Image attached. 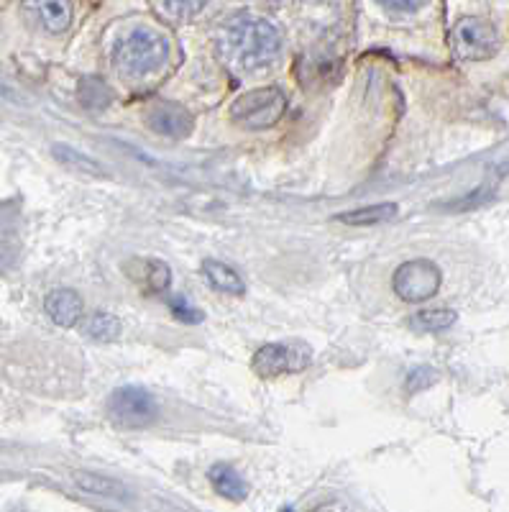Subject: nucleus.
Returning <instances> with one entry per match:
<instances>
[{"label": "nucleus", "mask_w": 509, "mask_h": 512, "mask_svg": "<svg viewBox=\"0 0 509 512\" xmlns=\"http://www.w3.org/2000/svg\"><path fill=\"white\" fill-rule=\"evenodd\" d=\"M382 8L392 13H415L423 8V3H382Z\"/></svg>", "instance_id": "nucleus-24"}, {"label": "nucleus", "mask_w": 509, "mask_h": 512, "mask_svg": "<svg viewBox=\"0 0 509 512\" xmlns=\"http://www.w3.org/2000/svg\"><path fill=\"white\" fill-rule=\"evenodd\" d=\"M146 123L154 134L167 136V139H185V136L192 134V116L187 113V108H182L180 103H157L146 116Z\"/></svg>", "instance_id": "nucleus-8"}, {"label": "nucleus", "mask_w": 509, "mask_h": 512, "mask_svg": "<svg viewBox=\"0 0 509 512\" xmlns=\"http://www.w3.org/2000/svg\"><path fill=\"white\" fill-rule=\"evenodd\" d=\"M108 415L110 420L128 431H141L149 425L157 423L159 418V402L149 390L139 384H126L113 390L108 397Z\"/></svg>", "instance_id": "nucleus-4"}, {"label": "nucleus", "mask_w": 509, "mask_h": 512, "mask_svg": "<svg viewBox=\"0 0 509 512\" xmlns=\"http://www.w3.org/2000/svg\"><path fill=\"white\" fill-rule=\"evenodd\" d=\"M82 331L100 344H113L121 338L123 323L113 313H93L82 323Z\"/></svg>", "instance_id": "nucleus-17"}, {"label": "nucleus", "mask_w": 509, "mask_h": 512, "mask_svg": "<svg viewBox=\"0 0 509 512\" xmlns=\"http://www.w3.org/2000/svg\"><path fill=\"white\" fill-rule=\"evenodd\" d=\"M453 49L463 62H484L499 52V34L486 18H461L453 26Z\"/></svg>", "instance_id": "nucleus-6"}, {"label": "nucleus", "mask_w": 509, "mask_h": 512, "mask_svg": "<svg viewBox=\"0 0 509 512\" xmlns=\"http://www.w3.org/2000/svg\"><path fill=\"white\" fill-rule=\"evenodd\" d=\"M169 308H172L174 318L182 320V323H187V326H192V323H200L203 320V313L197 308H192V305H187L185 300H172L169 303Z\"/></svg>", "instance_id": "nucleus-23"}, {"label": "nucleus", "mask_w": 509, "mask_h": 512, "mask_svg": "<svg viewBox=\"0 0 509 512\" xmlns=\"http://www.w3.org/2000/svg\"><path fill=\"white\" fill-rule=\"evenodd\" d=\"M284 111H287V95L269 85V88H256L238 95L231 105V118L243 128L264 131V128L277 126Z\"/></svg>", "instance_id": "nucleus-3"}, {"label": "nucleus", "mask_w": 509, "mask_h": 512, "mask_svg": "<svg viewBox=\"0 0 509 512\" xmlns=\"http://www.w3.org/2000/svg\"><path fill=\"white\" fill-rule=\"evenodd\" d=\"M77 98L87 111H103L113 100V90L108 88L103 77H82L80 85H77Z\"/></svg>", "instance_id": "nucleus-15"}, {"label": "nucleus", "mask_w": 509, "mask_h": 512, "mask_svg": "<svg viewBox=\"0 0 509 512\" xmlns=\"http://www.w3.org/2000/svg\"><path fill=\"white\" fill-rule=\"evenodd\" d=\"M203 274L213 290L226 292V295H243V290H246L241 274H238L231 264L218 262V259H205Z\"/></svg>", "instance_id": "nucleus-13"}, {"label": "nucleus", "mask_w": 509, "mask_h": 512, "mask_svg": "<svg viewBox=\"0 0 509 512\" xmlns=\"http://www.w3.org/2000/svg\"><path fill=\"white\" fill-rule=\"evenodd\" d=\"M456 310H448V308H428V310H417V313L410 315V328L420 333H440V331H448V328L456 323Z\"/></svg>", "instance_id": "nucleus-16"}, {"label": "nucleus", "mask_w": 509, "mask_h": 512, "mask_svg": "<svg viewBox=\"0 0 509 512\" xmlns=\"http://www.w3.org/2000/svg\"><path fill=\"white\" fill-rule=\"evenodd\" d=\"M144 282L149 285L151 292H164L169 282H172V269L164 262H159V259H149L144 264Z\"/></svg>", "instance_id": "nucleus-19"}, {"label": "nucleus", "mask_w": 509, "mask_h": 512, "mask_svg": "<svg viewBox=\"0 0 509 512\" xmlns=\"http://www.w3.org/2000/svg\"><path fill=\"white\" fill-rule=\"evenodd\" d=\"M34 8L39 11L44 29L52 31V34H62V31L70 29L72 3H67V0H41V3H34Z\"/></svg>", "instance_id": "nucleus-14"}, {"label": "nucleus", "mask_w": 509, "mask_h": 512, "mask_svg": "<svg viewBox=\"0 0 509 512\" xmlns=\"http://www.w3.org/2000/svg\"><path fill=\"white\" fill-rule=\"evenodd\" d=\"M223 52L238 70H259L279 57L282 34L267 18L241 16L223 34Z\"/></svg>", "instance_id": "nucleus-1"}, {"label": "nucleus", "mask_w": 509, "mask_h": 512, "mask_svg": "<svg viewBox=\"0 0 509 512\" xmlns=\"http://www.w3.org/2000/svg\"><path fill=\"white\" fill-rule=\"evenodd\" d=\"M52 154L59 159V162L67 164V167H72V169H77V172H82V175H95V177L105 175V169L100 167L95 159H90L87 154H80L77 149H72V146L59 144V146H54Z\"/></svg>", "instance_id": "nucleus-18"}, {"label": "nucleus", "mask_w": 509, "mask_h": 512, "mask_svg": "<svg viewBox=\"0 0 509 512\" xmlns=\"http://www.w3.org/2000/svg\"><path fill=\"white\" fill-rule=\"evenodd\" d=\"M310 512H348L346 505L338 500H330V502H320V505H315Z\"/></svg>", "instance_id": "nucleus-25"}, {"label": "nucleus", "mask_w": 509, "mask_h": 512, "mask_svg": "<svg viewBox=\"0 0 509 512\" xmlns=\"http://www.w3.org/2000/svg\"><path fill=\"white\" fill-rule=\"evenodd\" d=\"M208 479H210V484H213L215 492L231 502H241V500H246V495H249V487H246V482L241 479V474H238L236 469L228 464L210 466Z\"/></svg>", "instance_id": "nucleus-12"}, {"label": "nucleus", "mask_w": 509, "mask_h": 512, "mask_svg": "<svg viewBox=\"0 0 509 512\" xmlns=\"http://www.w3.org/2000/svg\"><path fill=\"white\" fill-rule=\"evenodd\" d=\"M310 361H313V351L302 344H264L256 349L251 369L261 379H274L282 374L302 372Z\"/></svg>", "instance_id": "nucleus-7"}, {"label": "nucleus", "mask_w": 509, "mask_h": 512, "mask_svg": "<svg viewBox=\"0 0 509 512\" xmlns=\"http://www.w3.org/2000/svg\"><path fill=\"white\" fill-rule=\"evenodd\" d=\"M44 310H47L54 326L75 328L82 315L80 292L70 290V287H57V290H52L44 297Z\"/></svg>", "instance_id": "nucleus-9"}, {"label": "nucleus", "mask_w": 509, "mask_h": 512, "mask_svg": "<svg viewBox=\"0 0 509 512\" xmlns=\"http://www.w3.org/2000/svg\"><path fill=\"white\" fill-rule=\"evenodd\" d=\"M72 482L75 487H80L82 492L95 497H105V500H116V502H131V492H128L126 484H121L118 479L100 477V474L93 472H72Z\"/></svg>", "instance_id": "nucleus-10"}, {"label": "nucleus", "mask_w": 509, "mask_h": 512, "mask_svg": "<svg viewBox=\"0 0 509 512\" xmlns=\"http://www.w3.org/2000/svg\"><path fill=\"white\" fill-rule=\"evenodd\" d=\"M397 203H371L364 205V208H353L346 210V213H338L333 216V221L346 223V226H379V223H387L397 216Z\"/></svg>", "instance_id": "nucleus-11"}, {"label": "nucleus", "mask_w": 509, "mask_h": 512, "mask_svg": "<svg viewBox=\"0 0 509 512\" xmlns=\"http://www.w3.org/2000/svg\"><path fill=\"white\" fill-rule=\"evenodd\" d=\"M157 8L162 13H169L172 21H190V18H195L197 13L203 11L205 3H190V0H185V3H157Z\"/></svg>", "instance_id": "nucleus-21"}, {"label": "nucleus", "mask_w": 509, "mask_h": 512, "mask_svg": "<svg viewBox=\"0 0 509 512\" xmlns=\"http://www.w3.org/2000/svg\"><path fill=\"white\" fill-rule=\"evenodd\" d=\"M492 198V190H486V187H476L471 195H463V198H456L451 200V203L446 205V210H451V213H456V210H466V208H476V205L486 203V200Z\"/></svg>", "instance_id": "nucleus-22"}, {"label": "nucleus", "mask_w": 509, "mask_h": 512, "mask_svg": "<svg viewBox=\"0 0 509 512\" xmlns=\"http://www.w3.org/2000/svg\"><path fill=\"white\" fill-rule=\"evenodd\" d=\"M440 285H443V272L430 259H410L392 274L394 292L405 303H425L438 295Z\"/></svg>", "instance_id": "nucleus-5"}, {"label": "nucleus", "mask_w": 509, "mask_h": 512, "mask_svg": "<svg viewBox=\"0 0 509 512\" xmlns=\"http://www.w3.org/2000/svg\"><path fill=\"white\" fill-rule=\"evenodd\" d=\"M169 57V44L159 31L149 26H136L123 34L113 52L118 72L126 77H149L164 67Z\"/></svg>", "instance_id": "nucleus-2"}, {"label": "nucleus", "mask_w": 509, "mask_h": 512, "mask_svg": "<svg viewBox=\"0 0 509 512\" xmlns=\"http://www.w3.org/2000/svg\"><path fill=\"white\" fill-rule=\"evenodd\" d=\"M438 382V372L433 367H415L405 379L407 392H423Z\"/></svg>", "instance_id": "nucleus-20"}]
</instances>
